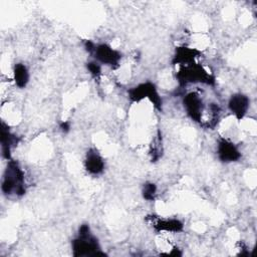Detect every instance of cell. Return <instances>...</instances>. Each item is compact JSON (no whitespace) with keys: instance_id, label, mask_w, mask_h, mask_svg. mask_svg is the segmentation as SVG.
Segmentation results:
<instances>
[{"instance_id":"4fadbf2b","label":"cell","mask_w":257,"mask_h":257,"mask_svg":"<svg viewBox=\"0 0 257 257\" xmlns=\"http://www.w3.org/2000/svg\"><path fill=\"white\" fill-rule=\"evenodd\" d=\"M142 193H143L144 199H146L148 201H153L157 194V186L154 183L148 182V183L144 184Z\"/></svg>"},{"instance_id":"8992f818","label":"cell","mask_w":257,"mask_h":257,"mask_svg":"<svg viewBox=\"0 0 257 257\" xmlns=\"http://www.w3.org/2000/svg\"><path fill=\"white\" fill-rule=\"evenodd\" d=\"M217 155L221 162L232 163L240 159L241 154L238 148L230 141L222 139L217 145Z\"/></svg>"},{"instance_id":"9c48e42d","label":"cell","mask_w":257,"mask_h":257,"mask_svg":"<svg viewBox=\"0 0 257 257\" xmlns=\"http://www.w3.org/2000/svg\"><path fill=\"white\" fill-rule=\"evenodd\" d=\"M152 224L155 230L158 232H181L184 228L183 223L177 219H164V218H152Z\"/></svg>"},{"instance_id":"7a4b0ae2","label":"cell","mask_w":257,"mask_h":257,"mask_svg":"<svg viewBox=\"0 0 257 257\" xmlns=\"http://www.w3.org/2000/svg\"><path fill=\"white\" fill-rule=\"evenodd\" d=\"M1 190L5 195L15 194L22 196L25 194L24 174L15 161H9L3 175Z\"/></svg>"},{"instance_id":"8fae6325","label":"cell","mask_w":257,"mask_h":257,"mask_svg":"<svg viewBox=\"0 0 257 257\" xmlns=\"http://www.w3.org/2000/svg\"><path fill=\"white\" fill-rule=\"evenodd\" d=\"M198 55H200V52L196 49L189 47H178L176 49L173 62L181 66L191 64L195 62V58L198 57Z\"/></svg>"},{"instance_id":"ba28073f","label":"cell","mask_w":257,"mask_h":257,"mask_svg":"<svg viewBox=\"0 0 257 257\" xmlns=\"http://www.w3.org/2000/svg\"><path fill=\"white\" fill-rule=\"evenodd\" d=\"M85 170L91 175H99L104 170V161L94 150H89L84 161Z\"/></svg>"},{"instance_id":"52a82bcc","label":"cell","mask_w":257,"mask_h":257,"mask_svg":"<svg viewBox=\"0 0 257 257\" xmlns=\"http://www.w3.org/2000/svg\"><path fill=\"white\" fill-rule=\"evenodd\" d=\"M249 98L242 93L233 94L228 102V107L230 111L238 118L241 119L247 113L249 108Z\"/></svg>"},{"instance_id":"30bf717a","label":"cell","mask_w":257,"mask_h":257,"mask_svg":"<svg viewBox=\"0 0 257 257\" xmlns=\"http://www.w3.org/2000/svg\"><path fill=\"white\" fill-rule=\"evenodd\" d=\"M18 143L17 138L12 135L9 131V127L3 122L1 128V147H2V156L6 160L11 158V149Z\"/></svg>"},{"instance_id":"3957f363","label":"cell","mask_w":257,"mask_h":257,"mask_svg":"<svg viewBox=\"0 0 257 257\" xmlns=\"http://www.w3.org/2000/svg\"><path fill=\"white\" fill-rule=\"evenodd\" d=\"M177 78L182 85L188 83H204L214 84L215 78L211 75L201 64L193 62L191 64L183 65L177 73Z\"/></svg>"},{"instance_id":"6da1fadb","label":"cell","mask_w":257,"mask_h":257,"mask_svg":"<svg viewBox=\"0 0 257 257\" xmlns=\"http://www.w3.org/2000/svg\"><path fill=\"white\" fill-rule=\"evenodd\" d=\"M72 252L74 256H104L100 251L97 239L90 233L89 226L83 224L79 227L78 236L72 241Z\"/></svg>"},{"instance_id":"277c9868","label":"cell","mask_w":257,"mask_h":257,"mask_svg":"<svg viewBox=\"0 0 257 257\" xmlns=\"http://www.w3.org/2000/svg\"><path fill=\"white\" fill-rule=\"evenodd\" d=\"M128 97L133 102H139L144 98H148L158 109L162 107L161 96L152 82L141 83L128 90Z\"/></svg>"},{"instance_id":"5bb4252c","label":"cell","mask_w":257,"mask_h":257,"mask_svg":"<svg viewBox=\"0 0 257 257\" xmlns=\"http://www.w3.org/2000/svg\"><path fill=\"white\" fill-rule=\"evenodd\" d=\"M86 68L87 70L89 71V73L94 76V77H97L100 72H101V66L100 64L97 62V61H90L86 64Z\"/></svg>"},{"instance_id":"7c38bea8","label":"cell","mask_w":257,"mask_h":257,"mask_svg":"<svg viewBox=\"0 0 257 257\" xmlns=\"http://www.w3.org/2000/svg\"><path fill=\"white\" fill-rule=\"evenodd\" d=\"M13 77L15 84L19 88H23L29 81V72L23 63H16L13 68Z\"/></svg>"},{"instance_id":"5b68a950","label":"cell","mask_w":257,"mask_h":257,"mask_svg":"<svg viewBox=\"0 0 257 257\" xmlns=\"http://www.w3.org/2000/svg\"><path fill=\"white\" fill-rule=\"evenodd\" d=\"M94 58L98 63L105 64L112 68L117 67L121 58L120 52L115 49H112L108 44L102 43L94 45L93 50L91 51Z\"/></svg>"},{"instance_id":"9a60e30c","label":"cell","mask_w":257,"mask_h":257,"mask_svg":"<svg viewBox=\"0 0 257 257\" xmlns=\"http://www.w3.org/2000/svg\"><path fill=\"white\" fill-rule=\"evenodd\" d=\"M60 128H61V131H62V132L67 133V132L69 131V128H70V124H69V122H67V121H63V122H61V123H60Z\"/></svg>"}]
</instances>
